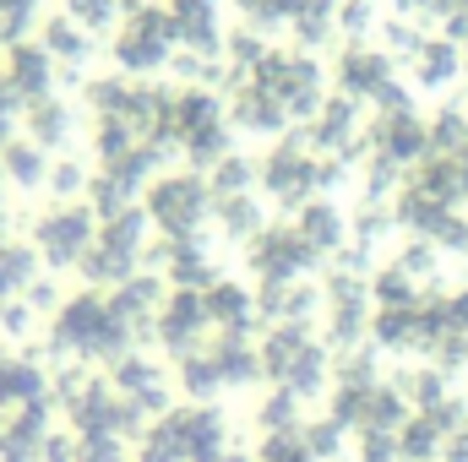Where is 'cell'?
I'll return each instance as SVG.
<instances>
[{"label":"cell","mask_w":468,"mask_h":462,"mask_svg":"<svg viewBox=\"0 0 468 462\" xmlns=\"http://www.w3.org/2000/svg\"><path fill=\"white\" fill-rule=\"evenodd\" d=\"M359 462H398V441H387V436L365 430V457H359Z\"/></svg>","instance_id":"2"},{"label":"cell","mask_w":468,"mask_h":462,"mask_svg":"<svg viewBox=\"0 0 468 462\" xmlns=\"http://www.w3.org/2000/svg\"><path fill=\"white\" fill-rule=\"evenodd\" d=\"M436 446H441V430L431 419H409L403 436H398V457H409V462H431Z\"/></svg>","instance_id":"1"}]
</instances>
